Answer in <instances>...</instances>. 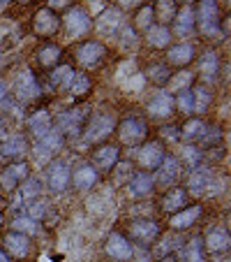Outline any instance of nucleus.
<instances>
[{"instance_id": "b1692460", "label": "nucleus", "mask_w": 231, "mask_h": 262, "mask_svg": "<svg viewBox=\"0 0 231 262\" xmlns=\"http://www.w3.org/2000/svg\"><path fill=\"white\" fill-rule=\"evenodd\" d=\"M167 58H169V65H173V68H185V65H190L194 60V47L190 42H181V45L169 49Z\"/></svg>"}, {"instance_id": "5fc2aeb1", "label": "nucleus", "mask_w": 231, "mask_h": 262, "mask_svg": "<svg viewBox=\"0 0 231 262\" xmlns=\"http://www.w3.org/2000/svg\"><path fill=\"white\" fill-rule=\"evenodd\" d=\"M12 0H0V7H5V5H10Z\"/></svg>"}, {"instance_id": "bb28decb", "label": "nucleus", "mask_w": 231, "mask_h": 262, "mask_svg": "<svg viewBox=\"0 0 231 262\" xmlns=\"http://www.w3.org/2000/svg\"><path fill=\"white\" fill-rule=\"evenodd\" d=\"M35 58H37L40 68H44V70L58 68L60 58H63V49H60L58 45H44V47H40V49H37Z\"/></svg>"}, {"instance_id": "cd10ccee", "label": "nucleus", "mask_w": 231, "mask_h": 262, "mask_svg": "<svg viewBox=\"0 0 231 262\" xmlns=\"http://www.w3.org/2000/svg\"><path fill=\"white\" fill-rule=\"evenodd\" d=\"M146 40L150 47L155 49H167L171 45V30L169 26H160V24H152L150 28L146 30Z\"/></svg>"}, {"instance_id": "39448f33", "label": "nucleus", "mask_w": 231, "mask_h": 262, "mask_svg": "<svg viewBox=\"0 0 231 262\" xmlns=\"http://www.w3.org/2000/svg\"><path fill=\"white\" fill-rule=\"evenodd\" d=\"M197 24H199V28H201V33L208 35V37L220 35V7H217L215 0H201Z\"/></svg>"}, {"instance_id": "412c9836", "label": "nucleus", "mask_w": 231, "mask_h": 262, "mask_svg": "<svg viewBox=\"0 0 231 262\" xmlns=\"http://www.w3.org/2000/svg\"><path fill=\"white\" fill-rule=\"evenodd\" d=\"M187 200H190L187 198V190L181 188V186H173V188L162 198V211L173 216V213L183 211V209L187 207Z\"/></svg>"}, {"instance_id": "f257e3e1", "label": "nucleus", "mask_w": 231, "mask_h": 262, "mask_svg": "<svg viewBox=\"0 0 231 262\" xmlns=\"http://www.w3.org/2000/svg\"><path fill=\"white\" fill-rule=\"evenodd\" d=\"M111 133H116V116L109 114V112H102V114L90 116L81 135L88 144H102L111 137Z\"/></svg>"}, {"instance_id": "423d86ee", "label": "nucleus", "mask_w": 231, "mask_h": 262, "mask_svg": "<svg viewBox=\"0 0 231 262\" xmlns=\"http://www.w3.org/2000/svg\"><path fill=\"white\" fill-rule=\"evenodd\" d=\"M118 137H120V142L127 144V146H137V144L146 142V137H148L146 121L137 119V116H132V119H125L123 123L118 125Z\"/></svg>"}, {"instance_id": "8fccbe9b", "label": "nucleus", "mask_w": 231, "mask_h": 262, "mask_svg": "<svg viewBox=\"0 0 231 262\" xmlns=\"http://www.w3.org/2000/svg\"><path fill=\"white\" fill-rule=\"evenodd\" d=\"M160 133H162V137H164V139H169V142H178V139H181V128H176V125L162 128Z\"/></svg>"}, {"instance_id": "2f4dec72", "label": "nucleus", "mask_w": 231, "mask_h": 262, "mask_svg": "<svg viewBox=\"0 0 231 262\" xmlns=\"http://www.w3.org/2000/svg\"><path fill=\"white\" fill-rule=\"evenodd\" d=\"M178 7L173 0H158L155 7H152V16L160 21V26H169L173 24V16H176Z\"/></svg>"}, {"instance_id": "de8ad7c7", "label": "nucleus", "mask_w": 231, "mask_h": 262, "mask_svg": "<svg viewBox=\"0 0 231 262\" xmlns=\"http://www.w3.org/2000/svg\"><path fill=\"white\" fill-rule=\"evenodd\" d=\"M44 213H46V202H30V207H28V218H33V221H42L44 218Z\"/></svg>"}, {"instance_id": "1a4fd4ad", "label": "nucleus", "mask_w": 231, "mask_h": 262, "mask_svg": "<svg viewBox=\"0 0 231 262\" xmlns=\"http://www.w3.org/2000/svg\"><path fill=\"white\" fill-rule=\"evenodd\" d=\"M63 24H65V28H67V33L72 35V37H86V35L93 30V19H90L81 7L69 10L67 16L63 19Z\"/></svg>"}, {"instance_id": "2eb2a0df", "label": "nucleus", "mask_w": 231, "mask_h": 262, "mask_svg": "<svg viewBox=\"0 0 231 262\" xmlns=\"http://www.w3.org/2000/svg\"><path fill=\"white\" fill-rule=\"evenodd\" d=\"M173 112H176V100H173V95L167 93V91H160V93L148 102V114H150L152 119H169V116H173Z\"/></svg>"}, {"instance_id": "4be33fe9", "label": "nucleus", "mask_w": 231, "mask_h": 262, "mask_svg": "<svg viewBox=\"0 0 231 262\" xmlns=\"http://www.w3.org/2000/svg\"><path fill=\"white\" fill-rule=\"evenodd\" d=\"M201 213H203V207H199V204H194V207H185L183 211L173 213L169 225H171L173 230H187L201 218Z\"/></svg>"}, {"instance_id": "dca6fc26", "label": "nucleus", "mask_w": 231, "mask_h": 262, "mask_svg": "<svg viewBox=\"0 0 231 262\" xmlns=\"http://www.w3.org/2000/svg\"><path fill=\"white\" fill-rule=\"evenodd\" d=\"M120 160V151L118 146L113 144H102L99 148H95L93 154V167L95 169H102V172H111Z\"/></svg>"}, {"instance_id": "9b49d317", "label": "nucleus", "mask_w": 231, "mask_h": 262, "mask_svg": "<svg viewBox=\"0 0 231 262\" xmlns=\"http://www.w3.org/2000/svg\"><path fill=\"white\" fill-rule=\"evenodd\" d=\"M107 253H109V257L111 260H116V262H127V260H132V255H134V248H132V244H130V239L125 237V234H120V232H111L107 237Z\"/></svg>"}, {"instance_id": "4d7b16f0", "label": "nucleus", "mask_w": 231, "mask_h": 262, "mask_svg": "<svg viewBox=\"0 0 231 262\" xmlns=\"http://www.w3.org/2000/svg\"><path fill=\"white\" fill-rule=\"evenodd\" d=\"M181 3H185V5H192V3H194V0H181Z\"/></svg>"}, {"instance_id": "f3484780", "label": "nucleus", "mask_w": 231, "mask_h": 262, "mask_svg": "<svg viewBox=\"0 0 231 262\" xmlns=\"http://www.w3.org/2000/svg\"><path fill=\"white\" fill-rule=\"evenodd\" d=\"M69 181H72V169H69L67 163L63 160H56L49 169V188L54 193H63V190L69 188Z\"/></svg>"}, {"instance_id": "e433bc0d", "label": "nucleus", "mask_w": 231, "mask_h": 262, "mask_svg": "<svg viewBox=\"0 0 231 262\" xmlns=\"http://www.w3.org/2000/svg\"><path fill=\"white\" fill-rule=\"evenodd\" d=\"M109 26H111V33H113V30H118L120 26H123L118 10H107V12H104V14L97 19V28L102 30V33H109Z\"/></svg>"}, {"instance_id": "3c124183", "label": "nucleus", "mask_w": 231, "mask_h": 262, "mask_svg": "<svg viewBox=\"0 0 231 262\" xmlns=\"http://www.w3.org/2000/svg\"><path fill=\"white\" fill-rule=\"evenodd\" d=\"M143 0H118V5L123 7V10H137V7H141Z\"/></svg>"}, {"instance_id": "a19ab883", "label": "nucleus", "mask_w": 231, "mask_h": 262, "mask_svg": "<svg viewBox=\"0 0 231 262\" xmlns=\"http://www.w3.org/2000/svg\"><path fill=\"white\" fill-rule=\"evenodd\" d=\"M173 100H176V109L181 112V114H185V116L192 114V91L190 89L181 91V93H178V98H173Z\"/></svg>"}, {"instance_id": "c9c22d12", "label": "nucleus", "mask_w": 231, "mask_h": 262, "mask_svg": "<svg viewBox=\"0 0 231 262\" xmlns=\"http://www.w3.org/2000/svg\"><path fill=\"white\" fill-rule=\"evenodd\" d=\"M199 68H201V74L208 77V79H215L217 77V70H220V58H217L215 51H206L199 60Z\"/></svg>"}, {"instance_id": "6e6d98bb", "label": "nucleus", "mask_w": 231, "mask_h": 262, "mask_svg": "<svg viewBox=\"0 0 231 262\" xmlns=\"http://www.w3.org/2000/svg\"><path fill=\"white\" fill-rule=\"evenodd\" d=\"M16 3H21V5H28V3H33V0H16Z\"/></svg>"}, {"instance_id": "5701e85b", "label": "nucleus", "mask_w": 231, "mask_h": 262, "mask_svg": "<svg viewBox=\"0 0 231 262\" xmlns=\"http://www.w3.org/2000/svg\"><path fill=\"white\" fill-rule=\"evenodd\" d=\"M51 128H54V121H51V114L49 112H44V109L35 112V114L28 119V130H30V135H33L37 142H40V139L44 137Z\"/></svg>"}, {"instance_id": "473e14b6", "label": "nucleus", "mask_w": 231, "mask_h": 262, "mask_svg": "<svg viewBox=\"0 0 231 262\" xmlns=\"http://www.w3.org/2000/svg\"><path fill=\"white\" fill-rule=\"evenodd\" d=\"M211 183V169L206 165H197V167L190 169V177H187V188L192 190H203Z\"/></svg>"}, {"instance_id": "9d476101", "label": "nucleus", "mask_w": 231, "mask_h": 262, "mask_svg": "<svg viewBox=\"0 0 231 262\" xmlns=\"http://www.w3.org/2000/svg\"><path fill=\"white\" fill-rule=\"evenodd\" d=\"M60 24H63V19H60L56 12H51L49 7L40 10L33 16V30H35V35H40V37H51V35H56L60 30Z\"/></svg>"}, {"instance_id": "7ed1b4c3", "label": "nucleus", "mask_w": 231, "mask_h": 262, "mask_svg": "<svg viewBox=\"0 0 231 262\" xmlns=\"http://www.w3.org/2000/svg\"><path fill=\"white\" fill-rule=\"evenodd\" d=\"M130 228V239L139 246H152V244L160 239L162 228H160L155 221H148V218H137L127 225Z\"/></svg>"}, {"instance_id": "6e6552de", "label": "nucleus", "mask_w": 231, "mask_h": 262, "mask_svg": "<svg viewBox=\"0 0 231 262\" xmlns=\"http://www.w3.org/2000/svg\"><path fill=\"white\" fill-rule=\"evenodd\" d=\"M158 172V177L152 179L155 181V186H164V188H173L178 181H181V177H183V167H181V163H178L173 156H164V160L160 163V167L155 169Z\"/></svg>"}, {"instance_id": "aec40b11", "label": "nucleus", "mask_w": 231, "mask_h": 262, "mask_svg": "<svg viewBox=\"0 0 231 262\" xmlns=\"http://www.w3.org/2000/svg\"><path fill=\"white\" fill-rule=\"evenodd\" d=\"M5 248H7V255H14V257H19V260H23V257H28L30 255V239L25 237V234H19V232H10V234H5Z\"/></svg>"}, {"instance_id": "20e7f679", "label": "nucleus", "mask_w": 231, "mask_h": 262, "mask_svg": "<svg viewBox=\"0 0 231 262\" xmlns=\"http://www.w3.org/2000/svg\"><path fill=\"white\" fill-rule=\"evenodd\" d=\"M42 95L40 81L33 74V70H21L14 79V98L21 100V102H33Z\"/></svg>"}, {"instance_id": "79ce46f5", "label": "nucleus", "mask_w": 231, "mask_h": 262, "mask_svg": "<svg viewBox=\"0 0 231 262\" xmlns=\"http://www.w3.org/2000/svg\"><path fill=\"white\" fill-rule=\"evenodd\" d=\"M0 107L7 109V112H16V98L10 93L7 84H3V81H0Z\"/></svg>"}, {"instance_id": "a18cd8bd", "label": "nucleus", "mask_w": 231, "mask_h": 262, "mask_svg": "<svg viewBox=\"0 0 231 262\" xmlns=\"http://www.w3.org/2000/svg\"><path fill=\"white\" fill-rule=\"evenodd\" d=\"M152 21H155V16H152V7H141L139 10V16H137V28L141 30H148L152 26Z\"/></svg>"}, {"instance_id": "c756f323", "label": "nucleus", "mask_w": 231, "mask_h": 262, "mask_svg": "<svg viewBox=\"0 0 231 262\" xmlns=\"http://www.w3.org/2000/svg\"><path fill=\"white\" fill-rule=\"evenodd\" d=\"M190 91H192V114H206L213 100L211 91L206 86H194Z\"/></svg>"}, {"instance_id": "603ef678", "label": "nucleus", "mask_w": 231, "mask_h": 262, "mask_svg": "<svg viewBox=\"0 0 231 262\" xmlns=\"http://www.w3.org/2000/svg\"><path fill=\"white\" fill-rule=\"evenodd\" d=\"M0 262H12V257L5 253V248H0Z\"/></svg>"}, {"instance_id": "f03ea898", "label": "nucleus", "mask_w": 231, "mask_h": 262, "mask_svg": "<svg viewBox=\"0 0 231 262\" xmlns=\"http://www.w3.org/2000/svg\"><path fill=\"white\" fill-rule=\"evenodd\" d=\"M90 119V109L84 107V104H76L74 109H67L58 116V130L63 133V137H79L84 133L86 123Z\"/></svg>"}, {"instance_id": "864d4df0", "label": "nucleus", "mask_w": 231, "mask_h": 262, "mask_svg": "<svg viewBox=\"0 0 231 262\" xmlns=\"http://www.w3.org/2000/svg\"><path fill=\"white\" fill-rule=\"evenodd\" d=\"M3 137H5V125L0 123V139H3Z\"/></svg>"}, {"instance_id": "4468645a", "label": "nucleus", "mask_w": 231, "mask_h": 262, "mask_svg": "<svg viewBox=\"0 0 231 262\" xmlns=\"http://www.w3.org/2000/svg\"><path fill=\"white\" fill-rule=\"evenodd\" d=\"M30 174V167L25 163H12L5 169H0V186L5 190H14L19 183H23Z\"/></svg>"}, {"instance_id": "49530a36", "label": "nucleus", "mask_w": 231, "mask_h": 262, "mask_svg": "<svg viewBox=\"0 0 231 262\" xmlns=\"http://www.w3.org/2000/svg\"><path fill=\"white\" fill-rule=\"evenodd\" d=\"M120 40H123V47H134L137 45V30L132 26L123 24L120 26Z\"/></svg>"}, {"instance_id": "a211bd4d", "label": "nucleus", "mask_w": 231, "mask_h": 262, "mask_svg": "<svg viewBox=\"0 0 231 262\" xmlns=\"http://www.w3.org/2000/svg\"><path fill=\"white\" fill-rule=\"evenodd\" d=\"M28 154V139L23 135H12V137L3 139L0 142V156L3 158H12V160H19Z\"/></svg>"}, {"instance_id": "ea45409f", "label": "nucleus", "mask_w": 231, "mask_h": 262, "mask_svg": "<svg viewBox=\"0 0 231 262\" xmlns=\"http://www.w3.org/2000/svg\"><path fill=\"white\" fill-rule=\"evenodd\" d=\"M14 232H19V234H25V237H33V234H37L40 232V223L37 221H33V218H28V216H23V218H16L14 223Z\"/></svg>"}, {"instance_id": "a878e982", "label": "nucleus", "mask_w": 231, "mask_h": 262, "mask_svg": "<svg viewBox=\"0 0 231 262\" xmlns=\"http://www.w3.org/2000/svg\"><path fill=\"white\" fill-rule=\"evenodd\" d=\"M97 179H99V174L93 165H81V167H76V172L72 174V181L69 183H74V188H79V190H88L97 183Z\"/></svg>"}, {"instance_id": "37998d69", "label": "nucleus", "mask_w": 231, "mask_h": 262, "mask_svg": "<svg viewBox=\"0 0 231 262\" xmlns=\"http://www.w3.org/2000/svg\"><path fill=\"white\" fill-rule=\"evenodd\" d=\"M183 158H185V163L190 165V167H197V165H201V158H203V151L197 146H185V151H183Z\"/></svg>"}, {"instance_id": "72a5a7b5", "label": "nucleus", "mask_w": 231, "mask_h": 262, "mask_svg": "<svg viewBox=\"0 0 231 262\" xmlns=\"http://www.w3.org/2000/svg\"><path fill=\"white\" fill-rule=\"evenodd\" d=\"M203 246H206L208 251H215V253L226 251V248H229V232L222 228L211 230V232L206 234V239H203Z\"/></svg>"}, {"instance_id": "09e8293b", "label": "nucleus", "mask_w": 231, "mask_h": 262, "mask_svg": "<svg viewBox=\"0 0 231 262\" xmlns=\"http://www.w3.org/2000/svg\"><path fill=\"white\" fill-rule=\"evenodd\" d=\"M72 3H76V0H49V10L58 14V12H63V10H69Z\"/></svg>"}, {"instance_id": "4c0bfd02", "label": "nucleus", "mask_w": 231, "mask_h": 262, "mask_svg": "<svg viewBox=\"0 0 231 262\" xmlns=\"http://www.w3.org/2000/svg\"><path fill=\"white\" fill-rule=\"evenodd\" d=\"M74 74V68H69V65H58V68L54 70V72L49 74V84L54 86V89H65V84L69 81V77Z\"/></svg>"}, {"instance_id": "393cba45", "label": "nucleus", "mask_w": 231, "mask_h": 262, "mask_svg": "<svg viewBox=\"0 0 231 262\" xmlns=\"http://www.w3.org/2000/svg\"><path fill=\"white\" fill-rule=\"evenodd\" d=\"M173 26H176V33L181 35V37H185V35H190L192 30H194V26H197V14H194L192 5H185L176 12Z\"/></svg>"}, {"instance_id": "7c9ffc66", "label": "nucleus", "mask_w": 231, "mask_h": 262, "mask_svg": "<svg viewBox=\"0 0 231 262\" xmlns=\"http://www.w3.org/2000/svg\"><path fill=\"white\" fill-rule=\"evenodd\" d=\"M206 130H208V125L201 119H190L181 128V139H185V142H201Z\"/></svg>"}, {"instance_id": "6ab92c4d", "label": "nucleus", "mask_w": 231, "mask_h": 262, "mask_svg": "<svg viewBox=\"0 0 231 262\" xmlns=\"http://www.w3.org/2000/svg\"><path fill=\"white\" fill-rule=\"evenodd\" d=\"M65 142H67V139L63 137V133H60L58 128H51L49 133H46L44 137L37 142V144H40V151H42V156L37 160H40V163H44V160L49 158L51 154H58L60 148L65 146Z\"/></svg>"}, {"instance_id": "ddd939ff", "label": "nucleus", "mask_w": 231, "mask_h": 262, "mask_svg": "<svg viewBox=\"0 0 231 262\" xmlns=\"http://www.w3.org/2000/svg\"><path fill=\"white\" fill-rule=\"evenodd\" d=\"M63 91L74 100V102H81V100H86L88 93L93 91V81H90V77L86 72H76V70H74V74L69 77V81L65 84Z\"/></svg>"}, {"instance_id": "f704fd0d", "label": "nucleus", "mask_w": 231, "mask_h": 262, "mask_svg": "<svg viewBox=\"0 0 231 262\" xmlns=\"http://www.w3.org/2000/svg\"><path fill=\"white\" fill-rule=\"evenodd\" d=\"M146 77H148V81H150V84H155V86H167L169 81H171L173 72H171V68H169V65L158 63V65H150V68L146 70Z\"/></svg>"}, {"instance_id": "f8f14e48", "label": "nucleus", "mask_w": 231, "mask_h": 262, "mask_svg": "<svg viewBox=\"0 0 231 262\" xmlns=\"http://www.w3.org/2000/svg\"><path fill=\"white\" fill-rule=\"evenodd\" d=\"M137 160L143 169L152 172V169H158L160 163L164 160V146L160 142H146L141 148H139Z\"/></svg>"}, {"instance_id": "58836bf2", "label": "nucleus", "mask_w": 231, "mask_h": 262, "mask_svg": "<svg viewBox=\"0 0 231 262\" xmlns=\"http://www.w3.org/2000/svg\"><path fill=\"white\" fill-rule=\"evenodd\" d=\"M185 260L187 262H206V257H203V239L201 237L190 239V244L185 246Z\"/></svg>"}, {"instance_id": "c03bdc74", "label": "nucleus", "mask_w": 231, "mask_h": 262, "mask_svg": "<svg viewBox=\"0 0 231 262\" xmlns=\"http://www.w3.org/2000/svg\"><path fill=\"white\" fill-rule=\"evenodd\" d=\"M21 195H23L25 200H35L37 195H40V181L37 179H25L23 186H21Z\"/></svg>"}, {"instance_id": "c85d7f7f", "label": "nucleus", "mask_w": 231, "mask_h": 262, "mask_svg": "<svg viewBox=\"0 0 231 262\" xmlns=\"http://www.w3.org/2000/svg\"><path fill=\"white\" fill-rule=\"evenodd\" d=\"M155 190V181H152L150 172H137L130 181V193L137 195V198H146Z\"/></svg>"}, {"instance_id": "0eeeda50", "label": "nucleus", "mask_w": 231, "mask_h": 262, "mask_svg": "<svg viewBox=\"0 0 231 262\" xmlns=\"http://www.w3.org/2000/svg\"><path fill=\"white\" fill-rule=\"evenodd\" d=\"M104 58H107V49H104V45H99V42H84V45L76 49V60H79L81 68L86 70H95L99 68V65L104 63Z\"/></svg>"}]
</instances>
